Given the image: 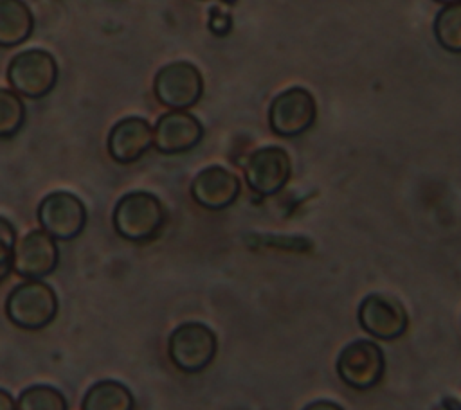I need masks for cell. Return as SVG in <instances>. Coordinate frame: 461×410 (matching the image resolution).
I'll return each mask as SVG.
<instances>
[{
  "label": "cell",
  "instance_id": "obj_17",
  "mask_svg": "<svg viewBox=\"0 0 461 410\" xmlns=\"http://www.w3.org/2000/svg\"><path fill=\"white\" fill-rule=\"evenodd\" d=\"M432 32L443 50L461 54V2L443 5L436 13Z\"/></svg>",
  "mask_w": 461,
  "mask_h": 410
},
{
  "label": "cell",
  "instance_id": "obj_18",
  "mask_svg": "<svg viewBox=\"0 0 461 410\" xmlns=\"http://www.w3.org/2000/svg\"><path fill=\"white\" fill-rule=\"evenodd\" d=\"M18 410H68L67 397L50 385H32L22 390L16 399Z\"/></svg>",
  "mask_w": 461,
  "mask_h": 410
},
{
  "label": "cell",
  "instance_id": "obj_3",
  "mask_svg": "<svg viewBox=\"0 0 461 410\" xmlns=\"http://www.w3.org/2000/svg\"><path fill=\"white\" fill-rule=\"evenodd\" d=\"M11 90L27 99H43L58 83L59 68L56 58L43 49H27L14 54L7 65Z\"/></svg>",
  "mask_w": 461,
  "mask_h": 410
},
{
  "label": "cell",
  "instance_id": "obj_19",
  "mask_svg": "<svg viewBox=\"0 0 461 410\" xmlns=\"http://www.w3.org/2000/svg\"><path fill=\"white\" fill-rule=\"evenodd\" d=\"M25 124V104L22 95L11 88H0V138H11Z\"/></svg>",
  "mask_w": 461,
  "mask_h": 410
},
{
  "label": "cell",
  "instance_id": "obj_21",
  "mask_svg": "<svg viewBox=\"0 0 461 410\" xmlns=\"http://www.w3.org/2000/svg\"><path fill=\"white\" fill-rule=\"evenodd\" d=\"M232 27V18L229 13L220 11L218 7H212L209 13V29L216 36H225Z\"/></svg>",
  "mask_w": 461,
  "mask_h": 410
},
{
  "label": "cell",
  "instance_id": "obj_7",
  "mask_svg": "<svg viewBox=\"0 0 461 410\" xmlns=\"http://www.w3.org/2000/svg\"><path fill=\"white\" fill-rule=\"evenodd\" d=\"M36 218L40 228L56 241H72L86 225V207L79 196L68 191H54L40 201Z\"/></svg>",
  "mask_w": 461,
  "mask_h": 410
},
{
  "label": "cell",
  "instance_id": "obj_1",
  "mask_svg": "<svg viewBox=\"0 0 461 410\" xmlns=\"http://www.w3.org/2000/svg\"><path fill=\"white\" fill-rule=\"evenodd\" d=\"M112 223L122 239L148 243L164 230L167 212L158 196L148 191H131L122 194L115 203Z\"/></svg>",
  "mask_w": 461,
  "mask_h": 410
},
{
  "label": "cell",
  "instance_id": "obj_20",
  "mask_svg": "<svg viewBox=\"0 0 461 410\" xmlns=\"http://www.w3.org/2000/svg\"><path fill=\"white\" fill-rule=\"evenodd\" d=\"M18 241L14 225L0 216V284L9 277L13 272V252Z\"/></svg>",
  "mask_w": 461,
  "mask_h": 410
},
{
  "label": "cell",
  "instance_id": "obj_16",
  "mask_svg": "<svg viewBox=\"0 0 461 410\" xmlns=\"http://www.w3.org/2000/svg\"><path fill=\"white\" fill-rule=\"evenodd\" d=\"M135 397L131 390L117 379H101L94 383L81 401V410H133Z\"/></svg>",
  "mask_w": 461,
  "mask_h": 410
},
{
  "label": "cell",
  "instance_id": "obj_9",
  "mask_svg": "<svg viewBox=\"0 0 461 410\" xmlns=\"http://www.w3.org/2000/svg\"><path fill=\"white\" fill-rule=\"evenodd\" d=\"M249 189L259 196H274L285 189L292 176L290 155L279 146L252 151L243 165Z\"/></svg>",
  "mask_w": 461,
  "mask_h": 410
},
{
  "label": "cell",
  "instance_id": "obj_13",
  "mask_svg": "<svg viewBox=\"0 0 461 410\" xmlns=\"http://www.w3.org/2000/svg\"><path fill=\"white\" fill-rule=\"evenodd\" d=\"M191 198L207 210H223L236 203L241 192L238 174L223 165H209L191 180Z\"/></svg>",
  "mask_w": 461,
  "mask_h": 410
},
{
  "label": "cell",
  "instance_id": "obj_24",
  "mask_svg": "<svg viewBox=\"0 0 461 410\" xmlns=\"http://www.w3.org/2000/svg\"><path fill=\"white\" fill-rule=\"evenodd\" d=\"M443 405H445L447 410H461V405L457 401H454V399H445Z\"/></svg>",
  "mask_w": 461,
  "mask_h": 410
},
{
  "label": "cell",
  "instance_id": "obj_12",
  "mask_svg": "<svg viewBox=\"0 0 461 410\" xmlns=\"http://www.w3.org/2000/svg\"><path fill=\"white\" fill-rule=\"evenodd\" d=\"M203 138L202 122L187 110H167L153 126V147L162 155L194 149Z\"/></svg>",
  "mask_w": 461,
  "mask_h": 410
},
{
  "label": "cell",
  "instance_id": "obj_10",
  "mask_svg": "<svg viewBox=\"0 0 461 410\" xmlns=\"http://www.w3.org/2000/svg\"><path fill=\"white\" fill-rule=\"evenodd\" d=\"M357 318L367 334L380 340L400 338L409 324L403 304L398 299L382 293H371L364 297L358 306Z\"/></svg>",
  "mask_w": 461,
  "mask_h": 410
},
{
  "label": "cell",
  "instance_id": "obj_8",
  "mask_svg": "<svg viewBox=\"0 0 461 410\" xmlns=\"http://www.w3.org/2000/svg\"><path fill=\"white\" fill-rule=\"evenodd\" d=\"M385 372L384 351L373 340L348 343L337 358L339 378L355 390H367L380 383Z\"/></svg>",
  "mask_w": 461,
  "mask_h": 410
},
{
  "label": "cell",
  "instance_id": "obj_14",
  "mask_svg": "<svg viewBox=\"0 0 461 410\" xmlns=\"http://www.w3.org/2000/svg\"><path fill=\"white\" fill-rule=\"evenodd\" d=\"M153 146V126L142 117H124L117 120L106 138V149L117 164H133Z\"/></svg>",
  "mask_w": 461,
  "mask_h": 410
},
{
  "label": "cell",
  "instance_id": "obj_22",
  "mask_svg": "<svg viewBox=\"0 0 461 410\" xmlns=\"http://www.w3.org/2000/svg\"><path fill=\"white\" fill-rule=\"evenodd\" d=\"M303 410H344L340 405L333 403V401H328V399H317L310 405H306Z\"/></svg>",
  "mask_w": 461,
  "mask_h": 410
},
{
  "label": "cell",
  "instance_id": "obj_2",
  "mask_svg": "<svg viewBox=\"0 0 461 410\" xmlns=\"http://www.w3.org/2000/svg\"><path fill=\"white\" fill-rule=\"evenodd\" d=\"M5 315L9 322L20 329H43L58 315L56 291L41 279H25L7 295Z\"/></svg>",
  "mask_w": 461,
  "mask_h": 410
},
{
  "label": "cell",
  "instance_id": "obj_15",
  "mask_svg": "<svg viewBox=\"0 0 461 410\" xmlns=\"http://www.w3.org/2000/svg\"><path fill=\"white\" fill-rule=\"evenodd\" d=\"M34 32V14L23 0H0V47L11 49Z\"/></svg>",
  "mask_w": 461,
  "mask_h": 410
},
{
  "label": "cell",
  "instance_id": "obj_23",
  "mask_svg": "<svg viewBox=\"0 0 461 410\" xmlns=\"http://www.w3.org/2000/svg\"><path fill=\"white\" fill-rule=\"evenodd\" d=\"M0 410H18L14 397L4 388H0Z\"/></svg>",
  "mask_w": 461,
  "mask_h": 410
},
{
  "label": "cell",
  "instance_id": "obj_11",
  "mask_svg": "<svg viewBox=\"0 0 461 410\" xmlns=\"http://www.w3.org/2000/svg\"><path fill=\"white\" fill-rule=\"evenodd\" d=\"M59 263V248L52 236L34 228L20 237L13 252V272L23 279H43Z\"/></svg>",
  "mask_w": 461,
  "mask_h": 410
},
{
  "label": "cell",
  "instance_id": "obj_4",
  "mask_svg": "<svg viewBox=\"0 0 461 410\" xmlns=\"http://www.w3.org/2000/svg\"><path fill=\"white\" fill-rule=\"evenodd\" d=\"M218 351L214 331L202 322H184L175 327L167 338V356L171 363L185 372L198 374L205 370Z\"/></svg>",
  "mask_w": 461,
  "mask_h": 410
},
{
  "label": "cell",
  "instance_id": "obj_6",
  "mask_svg": "<svg viewBox=\"0 0 461 410\" xmlns=\"http://www.w3.org/2000/svg\"><path fill=\"white\" fill-rule=\"evenodd\" d=\"M317 120V101L303 86H292L277 94L268 106V126L283 138L306 133Z\"/></svg>",
  "mask_w": 461,
  "mask_h": 410
},
{
  "label": "cell",
  "instance_id": "obj_25",
  "mask_svg": "<svg viewBox=\"0 0 461 410\" xmlns=\"http://www.w3.org/2000/svg\"><path fill=\"white\" fill-rule=\"evenodd\" d=\"M432 2H438V4H443V5H448V4H456V2H461V0H432Z\"/></svg>",
  "mask_w": 461,
  "mask_h": 410
},
{
  "label": "cell",
  "instance_id": "obj_5",
  "mask_svg": "<svg viewBox=\"0 0 461 410\" xmlns=\"http://www.w3.org/2000/svg\"><path fill=\"white\" fill-rule=\"evenodd\" d=\"M153 94L167 110H189L203 95V77L189 61H171L153 77Z\"/></svg>",
  "mask_w": 461,
  "mask_h": 410
}]
</instances>
